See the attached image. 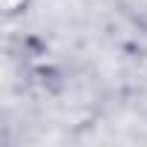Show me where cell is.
Instances as JSON below:
<instances>
[{"mask_svg": "<svg viewBox=\"0 0 147 147\" xmlns=\"http://www.w3.org/2000/svg\"><path fill=\"white\" fill-rule=\"evenodd\" d=\"M32 3H35V0H0V12H3L6 20H12V18L26 15L32 9Z\"/></svg>", "mask_w": 147, "mask_h": 147, "instance_id": "cell-1", "label": "cell"}]
</instances>
